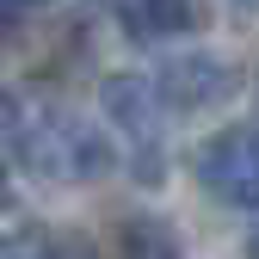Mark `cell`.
Returning a JSON list of instances; mask_svg holds the SVG:
<instances>
[{"label":"cell","instance_id":"obj_5","mask_svg":"<svg viewBox=\"0 0 259 259\" xmlns=\"http://www.w3.org/2000/svg\"><path fill=\"white\" fill-rule=\"evenodd\" d=\"M111 19L130 31L136 44H167V37H191L204 25L198 0H105Z\"/></svg>","mask_w":259,"mask_h":259},{"label":"cell","instance_id":"obj_8","mask_svg":"<svg viewBox=\"0 0 259 259\" xmlns=\"http://www.w3.org/2000/svg\"><path fill=\"white\" fill-rule=\"evenodd\" d=\"M37 7H50V0H0V19H19V13H37Z\"/></svg>","mask_w":259,"mask_h":259},{"label":"cell","instance_id":"obj_11","mask_svg":"<svg viewBox=\"0 0 259 259\" xmlns=\"http://www.w3.org/2000/svg\"><path fill=\"white\" fill-rule=\"evenodd\" d=\"M235 7H259V0H235Z\"/></svg>","mask_w":259,"mask_h":259},{"label":"cell","instance_id":"obj_10","mask_svg":"<svg viewBox=\"0 0 259 259\" xmlns=\"http://www.w3.org/2000/svg\"><path fill=\"white\" fill-rule=\"evenodd\" d=\"M247 253H259V222H253V235H247Z\"/></svg>","mask_w":259,"mask_h":259},{"label":"cell","instance_id":"obj_9","mask_svg":"<svg viewBox=\"0 0 259 259\" xmlns=\"http://www.w3.org/2000/svg\"><path fill=\"white\" fill-rule=\"evenodd\" d=\"M7 198H13V185H7V167H0V210H7Z\"/></svg>","mask_w":259,"mask_h":259},{"label":"cell","instance_id":"obj_4","mask_svg":"<svg viewBox=\"0 0 259 259\" xmlns=\"http://www.w3.org/2000/svg\"><path fill=\"white\" fill-rule=\"evenodd\" d=\"M154 87L173 111H210V105H229L241 93V68L229 56H210V50H185V56H167L154 68Z\"/></svg>","mask_w":259,"mask_h":259},{"label":"cell","instance_id":"obj_6","mask_svg":"<svg viewBox=\"0 0 259 259\" xmlns=\"http://www.w3.org/2000/svg\"><path fill=\"white\" fill-rule=\"evenodd\" d=\"M93 241H80V235H56V229H44L37 216H25V222H13L7 235H0V253L7 259H19V253H87Z\"/></svg>","mask_w":259,"mask_h":259},{"label":"cell","instance_id":"obj_2","mask_svg":"<svg viewBox=\"0 0 259 259\" xmlns=\"http://www.w3.org/2000/svg\"><path fill=\"white\" fill-rule=\"evenodd\" d=\"M160 87L148 74H111L99 87V111L111 123V136L123 142L130 179L136 185H160L167 179V123H160Z\"/></svg>","mask_w":259,"mask_h":259},{"label":"cell","instance_id":"obj_7","mask_svg":"<svg viewBox=\"0 0 259 259\" xmlns=\"http://www.w3.org/2000/svg\"><path fill=\"white\" fill-rule=\"evenodd\" d=\"M117 247H123V253H179L185 241H179V235H173L160 216H123Z\"/></svg>","mask_w":259,"mask_h":259},{"label":"cell","instance_id":"obj_3","mask_svg":"<svg viewBox=\"0 0 259 259\" xmlns=\"http://www.w3.org/2000/svg\"><path fill=\"white\" fill-rule=\"evenodd\" d=\"M198 185L229 210H259V130L235 123L198 148Z\"/></svg>","mask_w":259,"mask_h":259},{"label":"cell","instance_id":"obj_1","mask_svg":"<svg viewBox=\"0 0 259 259\" xmlns=\"http://www.w3.org/2000/svg\"><path fill=\"white\" fill-rule=\"evenodd\" d=\"M0 142H7V160L31 167L50 185H93L117 167V148L105 142V130H93L74 111L37 105L25 93H0Z\"/></svg>","mask_w":259,"mask_h":259}]
</instances>
